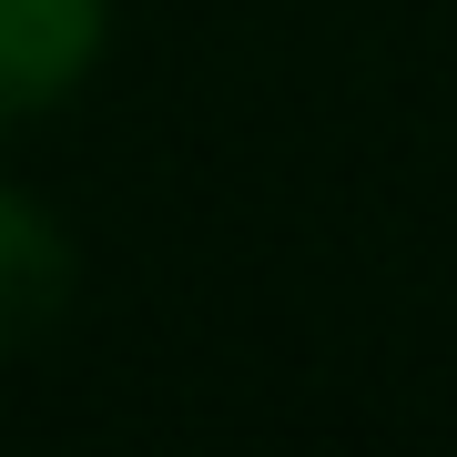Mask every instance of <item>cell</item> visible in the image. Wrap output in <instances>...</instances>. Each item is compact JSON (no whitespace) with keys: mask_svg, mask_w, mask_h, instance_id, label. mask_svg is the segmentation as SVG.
<instances>
[{"mask_svg":"<svg viewBox=\"0 0 457 457\" xmlns=\"http://www.w3.org/2000/svg\"><path fill=\"white\" fill-rule=\"evenodd\" d=\"M102 51V0H0V132L51 112Z\"/></svg>","mask_w":457,"mask_h":457,"instance_id":"6da1fadb","label":"cell"},{"mask_svg":"<svg viewBox=\"0 0 457 457\" xmlns=\"http://www.w3.org/2000/svg\"><path fill=\"white\" fill-rule=\"evenodd\" d=\"M71 305V245L62 224L0 183V345H31L51 315Z\"/></svg>","mask_w":457,"mask_h":457,"instance_id":"7a4b0ae2","label":"cell"}]
</instances>
